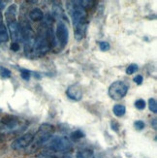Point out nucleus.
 <instances>
[{"instance_id":"f257e3e1","label":"nucleus","mask_w":157,"mask_h":158,"mask_svg":"<svg viewBox=\"0 0 157 158\" xmlns=\"http://www.w3.org/2000/svg\"><path fill=\"white\" fill-rule=\"evenodd\" d=\"M17 5H10L5 12V19L7 21V30H9V35L12 40L15 43H19L21 40V28L19 21H17Z\"/></svg>"},{"instance_id":"f03ea898","label":"nucleus","mask_w":157,"mask_h":158,"mask_svg":"<svg viewBox=\"0 0 157 158\" xmlns=\"http://www.w3.org/2000/svg\"><path fill=\"white\" fill-rule=\"evenodd\" d=\"M66 7L70 17H71L74 27L80 23L88 21L86 10L81 6L80 1H68L66 3Z\"/></svg>"},{"instance_id":"7ed1b4c3","label":"nucleus","mask_w":157,"mask_h":158,"mask_svg":"<svg viewBox=\"0 0 157 158\" xmlns=\"http://www.w3.org/2000/svg\"><path fill=\"white\" fill-rule=\"evenodd\" d=\"M54 127L51 124L44 123L41 125L39 127V129L37 130L36 134L33 135V141L30 145L32 149H37L41 145L48 143L51 139L52 135H54Z\"/></svg>"},{"instance_id":"20e7f679","label":"nucleus","mask_w":157,"mask_h":158,"mask_svg":"<svg viewBox=\"0 0 157 158\" xmlns=\"http://www.w3.org/2000/svg\"><path fill=\"white\" fill-rule=\"evenodd\" d=\"M24 127L22 120L13 115H5L0 120V135H8L21 130Z\"/></svg>"},{"instance_id":"39448f33","label":"nucleus","mask_w":157,"mask_h":158,"mask_svg":"<svg viewBox=\"0 0 157 158\" xmlns=\"http://www.w3.org/2000/svg\"><path fill=\"white\" fill-rule=\"evenodd\" d=\"M50 151L56 153H67L72 149V144L66 137H56L47 145Z\"/></svg>"},{"instance_id":"423d86ee","label":"nucleus","mask_w":157,"mask_h":158,"mask_svg":"<svg viewBox=\"0 0 157 158\" xmlns=\"http://www.w3.org/2000/svg\"><path fill=\"white\" fill-rule=\"evenodd\" d=\"M128 85L121 81H116L109 87V96L114 100H120L128 92Z\"/></svg>"},{"instance_id":"0eeeda50","label":"nucleus","mask_w":157,"mask_h":158,"mask_svg":"<svg viewBox=\"0 0 157 158\" xmlns=\"http://www.w3.org/2000/svg\"><path fill=\"white\" fill-rule=\"evenodd\" d=\"M33 141V134L32 133H26L23 134L21 137L17 138L14 140L13 143H12L11 147L15 150H21L25 149L28 147H30V145Z\"/></svg>"},{"instance_id":"6e6552de","label":"nucleus","mask_w":157,"mask_h":158,"mask_svg":"<svg viewBox=\"0 0 157 158\" xmlns=\"http://www.w3.org/2000/svg\"><path fill=\"white\" fill-rule=\"evenodd\" d=\"M55 35H56V39L58 41V44L61 46V48H64V47L67 45L68 39H69L68 28L65 23L62 21H59L57 23Z\"/></svg>"},{"instance_id":"1a4fd4ad","label":"nucleus","mask_w":157,"mask_h":158,"mask_svg":"<svg viewBox=\"0 0 157 158\" xmlns=\"http://www.w3.org/2000/svg\"><path fill=\"white\" fill-rule=\"evenodd\" d=\"M66 95L73 101H80L83 98V90L79 85H72L68 86L66 90Z\"/></svg>"},{"instance_id":"9d476101","label":"nucleus","mask_w":157,"mask_h":158,"mask_svg":"<svg viewBox=\"0 0 157 158\" xmlns=\"http://www.w3.org/2000/svg\"><path fill=\"white\" fill-rule=\"evenodd\" d=\"M9 40V33L7 30V27L5 26L3 22V17L0 13V43H6Z\"/></svg>"},{"instance_id":"9b49d317","label":"nucleus","mask_w":157,"mask_h":158,"mask_svg":"<svg viewBox=\"0 0 157 158\" xmlns=\"http://www.w3.org/2000/svg\"><path fill=\"white\" fill-rule=\"evenodd\" d=\"M29 17H30V20H32L33 21H39L41 20H43L44 13L41 9L35 8V9L31 10V12L29 13Z\"/></svg>"},{"instance_id":"f8f14e48","label":"nucleus","mask_w":157,"mask_h":158,"mask_svg":"<svg viewBox=\"0 0 157 158\" xmlns=\"http://www.w3.org/2000/svg\"><path fill=\"white\" fill-rule=\"evenodd\" d=\"M113 112L115 116H118V118H121V116H123L126 113V108L123 105H114V108H113Z\"/></svg>"},{"instance_id":"ddd939ff","label":"nucleus","mask_w":157,"mask_h":158,"mask_svg":"<svg viewBox=\"0 0 157 158\" xmlns=\"http://www.w3.org/2000/svg\"><path fill=\"white\" fill-rule=\"evenodd\" d=\"M92 156V151L89 149H84L80 150L76 155V158H91Z\"/></svg>"},{"instance_id":"4468645a","label":"nucleus","mask_w":157,"mask_h":158,"mask_svg":"<svg viewBox=\"0 0 157 158\" xmlns=\"http://www.w3.org/2000/svg\"><path fill=\"white\" fill-rule=\"evenodd\" d=\"M11 75H12V73L8 68L0 66V77L3 79H9L11 77Z\"/></svg>"},{"instance_id":"2eb2a0df","label":"nucleus","mask_w":157,"mask_h":158,"mask_svg":"<svg viewBox=\"0 0 157 158\" xmlns=\"http://www.w3.org/2000/svg\"><path fill=\"white\" fill-rule=\"evenodd\" d=\"M148 108L150 110V112H152L153 114L157 113V103L154 98H150L148 100Z\"/></svg>"},{"instance_id":"dca6fc26","label":"nucleus","mask_w":157,"mask_h":158,"mask_svg":"<svg viewBox=\"0 0 157 158\" xmlns=\"http://www.w3.org/2000/svg\"><path fill=\"white\" fill-rule=\"evenodd\" d=\"M138 71V65L137 64H130L126 69V74L127 75H132Z\"/></svg>"},{"instance_id":"f3484780","label":"nucleus","mask_w":157,"mask_h":158,"mask_svg":"<svg viewBox=\"0 0 157 158\" xmlns=\"http://www.w3.org/2000/svg\"><path fill=\"white\" fill-rule=\"evenodd\" d=\"M135 107L138 110L142 111V110H144L145 107H147V103H145V101L143 100V99H139V100H137L135 102Z\"/></svg>"},{"instance_id":"a211bd4d","label":"nucleus","mask_w":157,"mask_h":158,"mask_svg":"<svg viewBox=\"0 0 157 158\" xmlns=\"http://www.w3.org/2000/svg\"><path fill=\"white\" fill-rule=\"evenodd\" d=\"M21 76L23 80L29 81V79H30V71H28L26 69H21Z\"/></svg>"},{"instance_id":"6ab92c4d","label":"nucleus","mask_w":157,"mask_h":158,"mask_svg":"<svg viewBox=\"0 0 157 158\" xmlns=\"http://www.w3.org/2000/svg\"><path fill=\"white\" fill-rule=\"evenodd\" d=\"M71 136L74 140H79V139H81L84 137V134L81 132L80 130H76L75 132H73L71 134Z\"/></svg>"},{"instance_id":"aec40b11","label":"nucleus","mask_w":157,"mask_h":158,"mask_svg":"<svg viewBox=\"0 0 157 158\" xmlns=\"http://www.w3.org/2000/svg\"><path fill=\"white\" fill-rule=\"evenodd\" d=\"M99 47H100V50L102 51H107L110 48V46L108 42H100L99 43Z\"/></svg>"},{"instance_id":"412c9836","label":"nucleus","mask_w":157,"mask_h":158,"mask_svg":"<svg viewBox=\"0 0 157 158\" xmlns=\"http://www.w3.org/2000/svg\"><path fill=\"white\" fill-rule=\"evenodd\" d=\"M134 126H135V128H136L137 130L141 131V130H143L144 128V122L142 121V120H137L135 123H134Z\"/></svg>"},{"instance_id":"4be33fe9","label":"nucleus","mask_w":157,"mask_h":158,"mask_svg":"<svg viewBox=\"0 0 157 158\" xmlns=\"http://www.w3.org/2000/svg\"><path fill=\"white\" fill-rule=\"evenodd\" d=\"M143 81H144V78H143V76H141V75H137L136 77L134 78V81H135L137 85H142Z\"/></svg>"},{"instance_id":"5701e85b","label":"nucleus","mask_w":157,"mask_h":158,"mask_svg":"<svg viewBox=\"0 0 157 158\" xmlns=\"http://www.w3.org/2000/svg\"><path fill=\"white\" fill-rule=\"evenodd\" d=\"M11 50L14 51H20V44H19V43H15V42H13V43H12V45H11Z\"/></svg>"},{"instance_id":"b1692460","label":"nucleus","mask_w":157,"mask_h":158,"mask_svg":"<svg viewBox=\"0 0 157 158\" xmlns=\"http://www.w3.org/2000/svg\"><path fill=\"white\" fill-rule=\"evenodd\" d=\"M112 127H113V130H114V131H118L119 125H118V123H116L115 121H113V122H112Z\"/></svg>"},{"instance_id":"393cba45","label":"nucleus","mask_w":157,"mask_h":158,"mask_svg":"<svg viewBox=\"0 0 157 158\" xmlns=\"http://www.w3.org/2000/svg\"><path fill=\"white\" fill-rule=\"evenodd\" d=\"M4 7H5V3L3 1H0V11L4 9Z\"/></svg>"},{"instance_id":"a878e982","label":"nucleus","mask_w":157,"mask_h":158,"mask_svg":"<svg viewBox=\"0 0 157 158\" xmlns=\"http://www.w3.org/2000/svg\"><path fill=\"white\" fill-rule=\"evenodd\" d=\"M153 126H154V129H156V119H153Z\"/></svg>"}]
</instances>
